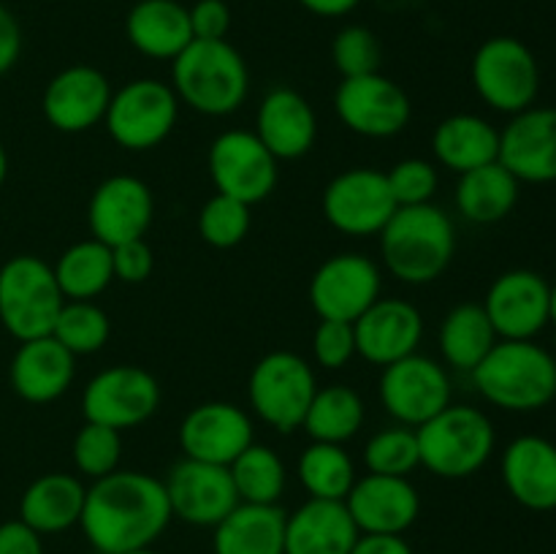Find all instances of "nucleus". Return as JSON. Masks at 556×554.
Wrapping results in <instances>:
<instances>
[{"mask_svg": "<svg viewBox=\"0 0 556 554\" xmlns=\"http://www.w3.org/2000/svg\"><path fill=\"white\" fill-rule=\"evenodd\" d=\"M166 483L141 470H114L87 487L79 527L98 554L150 549L172 521Z\"/></svg>", "mask_w": 556, "mask_h": 554, "instance_id": "f257e3e1", "label": "nucleus"}, {"mask_svg": "<svg viewBox=\"0 0 556 554\" xmlns=\"http://www.w3.org/2000/svg\"><path fill=\"white\" fill-rule=\"evenodd\" d=\"M380 237V255L400 282L427 286L451 266L456 253V226L438 204L396 206Z\"/></svg>", "mask_w": 556, "mask_h": 554, "instance_id": "f03ea898", "label": "nucleus"}, {"mask_svg": "<svg viewBox=\"0 0 556 554\" xmlns=\"http://www.w3.org/2000/svg\"><path fill=\"white\" fill-rule=\"evenodd\" d=\"M470 375L478 394L500 411L535 413L556 396V356L535 340H497Z\"/></svg>", "mask_w": 556, "mask_h": 554, "instance_id": "7ed1b4c3", "label": "nucleus"}, {"mask_svg": "<svg viewBox=\"0 0 556 554\" xmlns=\"http://www.w3.org/2000/svg\"><path fill=\"white\" fill-rule=\"evenodd\" d=\"M172 87L179 103L206 117H226L242 109L250 92V71L228 41H193L172 60Z\"/></svg>", "mask_w": 556, "mask_h": 554, "instance_id": "20e7f679", "label": "nucleus"}, {"mask_svg": "<svg viewBox=\"0 0 556 554\" xmlns=\"http://www.w3.org/2000/svg\"><path fill=\"white\" fill-rule=\"evenodd\" d=\"M416 435L421 467L448 481L476 476L497 445L492 418L472 405H448L421 424Z\"/></svg>", "mask_w": 556, "mask_h": 554, "instance_id": "39448f33", "label": "nucleus"}, {"mask_svg": "<svg viewBox=\"0 0 556 554\" xmlns=\"http://www.w3.org/2000/svg\"><path fill=\"white\" fill-rule=\"evenodd\" d=\"M63 304L52 266L43 259L22 253L0 266V324L14 340L52 335Z\"/></svg>", "mask_w": 556, "mask_h": 554, "instance_id": "423d86ee", "label": "nucleus"}, {"mask_svg": "<svg viewBox=\"0 0 556 554\" xmlns=\"http://www.w3.org/2000/svg\"><path fill=\"white\" fill-rule=\"evenodd\" d=\"M318 391L313 364L293 351H271L255 362L248 380V400L266 427L296 432Z\"/></svg>", "mask_w": 556, "mask_h": 554, "instance_id": "0eeeda50", "label": "nucleus"}, {"mask_svg": "<svg viewBox=\"0 0 556 554\" xmlns=\"http://www.w3.org/2000/svg\"><path fill=\"white\" fill-rule=\"evenodd\" d=\"M470 79L478 98L500 114H519L535 106L541 65L532 49L514 36L486 38L472 54Z\"/></svg>", "mask_w": 556, "mask_h": 554, "instance_id": "6e6552de", "label": "nucleus"}, {"mask_svg": "<svg viewBox=\"0 0 556 554\" xmlns=\"http://www.w3.org/2000/svg\"><path fill=\"white\" fill-rule=\"evenodd\" d=\"M177 117L179 98L172 85L161 79H134L112 92L103 125L117 147L147 152L172 136Z\"/></svg>", "mask_w": 556, "mask_h": 554, "instance_id": "1a4fd4ad", "label": "nucleus"}, {"mask_svg": "<svg viewBox=\"0 0 556 554\" xmlns=\"http://www.w3.org/2000/svg\"><path fill=\"white\" fill-rule=\"evenodd\" d=\"M380 405L402 427L418 429L451 405V375L438 358L410 353L383 367L378 383Z\"/></svg>", "mask_w": 556, "mask_h": 554, "instance_id": "9d476101", "label": "nucleus"}, {"mask_svg": "<svg viewBox=\"0 0 556 554\" xmlns=\"http://www.w3.org/2000/svg\"><path fill=\"white\" fill-rule=\"evenodd\" d=\"M326 223L345 237H378L396 212L386 172L353 166L337 174L320 199Z\"/></svg>", "mask_w": 556, "mask_h": 554, "instance_id": "9b49d317", "label": "nucleus"}, {"mask_svg": "<svg viewBox=\"0 0 556 554\" xmlns=\"http://www.w3.org/2000/svg\"><path fill=\"white\" fill-rule=\"evenodd\" d=\"M161 407V386L136 364H114L87 380L81 391L85 421L112 429H134L150 421Z\"/></svg>", "mask_w": 556, "mask_h": 554, "instance_id": "f8f14e48", "label": "nucleus"}, {"mask_svg": "<svg viewBox=\"0 0 556 554\" xmlns=\"http://www.w3.org/2000/svg\"><path fill=\"white\" fill-rule=\"evenodd\" d=\"M334 112L351 134L364 139H394L410 125V96L394 79L364 74L342 79L334 92Z\"/></svg>", "mask_w": 556, "mask_h": 554, "instance_id": "ddd939ff", "label": "nucleus"}, {"mask_svg": "<svg viewBox=\"0 0 556 554\" xmlns=\"http://www.w3.org/2000/svg\"><path fill=\"white\" fill-rule=\"evenodd\" d=\"M277 158L261 144L253 130H223L210 147V177L215 182L217 193L231 196L244 204H261L269 199L277 188L280 168Z\"/></svg>", "mask_w": 556, "mask_h": 554, "instance_id": "4468645a", "label": "nucleus"}, {"mask_svg": "<svg viewBox=\"0 0 556 554\" xmlns=\"http://www.w3.org/2000/svg\"><path fill=\"white\" fill-rule=\"evenodd\" d=\"M309 304L324 320H353L383 297V272L364 253H337L309 277Z\"/></svg>", "mask_w": 556, "mask_h": 554, "instance_id": "2eb2a0df", "label": "nucleus"}, {"mask_svg": "<svg viewBox=\"0 0 556 554\" xmlns=\"http://www.w3.org/2000/svg\"><path fill=\"white\" fill-rule=\"evenodd\" d=\"M483 310L500 340H535L552 324V286L532 269H508L489 286Z\"/></svg>", "mask_w": 556, "mask_h": 554, "instance_id": "dca6fc26", "label": "nucleus"}, {"mask_svg": "<svg viewBox=\"0 0 556 554\" xmlns=\"http://www.w3.org/2000/svg\"><path fill=\"white\" fill-rule=\"evenodd\" d=\"M155 217V199L144 179L134 174L106 177L90 196L87 226L92 239L117 248L130 239H144Z\"/></svg>", "mask_w": 556, "mask_h": 554, "instance_id": "f3484780", "label": "nucleus"}, {"mask_svg": "<svg viewBox=\"0 0 556 554\" xmlns=\"http://www.w3.org/2000/svg\"><path fill=\"white\" fill-rule=\"evenodd\" d=\"M177 440L188 459L228 467L250 443H255V427L248 411L233 402L212 400L185 413Z\"/></svg>", "mask_w": 556, "mask_h": 554, "instance_id": "a211bd4d", "label": "nucleus"}, {"mask_svg": "<svg viewBox=\"0 0 556 554\" xmlns=\"http://www.w3.org/2000/svg\"><path fill=\"white\" fill-rule=\"evenodd\" d=\"M166 494L172 516L193 527H215L239 505L231 470L212 462L188 459L172 467L166 476Z\"/></svg>", "mask_w": 556, "mask_h": 554, "instance_id": "6ab92c4d", "label": "nucleus"}, {"mask_svg": "<svg viewBox=\"0 0 556 554\" xmlns=\"http://www.w3.org/2000/svg\"><path fill=\"white\" fill-rule=\"evenodd\" d=\"M112 85L96 65H68L49 79L41 112L60 134H85L106 117Z\"/></svg>", "mask_w": 556, "mask_h": 554, "instance_id": "aec40b11", "label": "nucleus"}, {"mask_svg": "<svg viewBox=\"0 0 556 554\" xmlns=\"http://www.w3.org/2000/svg\"><path fill=\"white\" fill-rule=\"evenodd\" d=\"M500 163L519 182H556V109L530 106L500 130Z\"/></svg>", "mask_w": 556, "mask_h": 554, "instance_id": "412c9836", "label": "nucleus"}, {"mask_svg": "<svg viewBox=\"0 0 556 554\" xmlns=\"http://www.w3.org/2000/svg\"><path fill=\"white\" fill-rule=\"evenodd\" d=\"M356 356L375 367H389L418 351L424 340V318L407 299L380 297L372 307L353 320Z\"/></svg>", "mask_w": 556, "mask_h": 554, "instance_id": "4be33fe9", "label": "nucleus"}, {"mask_svg": "<svg viewBox=\"0 0 556 554\" xmlns=\"http://www.w3.org/2000/svg\"><path fill=\"white\" fill-rule=\"evenodd\" d=\"M345 505L358 532H380V536H405L421 514L418 489L407 478L378 476V473L356 478Z\"/></svg>", "mask_w": 556, "mask_h": 554, "instance_id": "5701e85b", "label": "nucleus"}, {"mask_svg": "<svg viewBox=\"0 0 556 554\" xmlns=\"http://www.w3.org/2000/svg\"><path fill=\"white\" fill-rule=\"evenodd\" d=\"M253 134L277 161H296L315 147L318 117L302 92L291 87H271L258 103Z\"/></svg>", "mask_w": 556, "mask_h": 554, "instance_id": "b1692460", "label": "nucleus"}, {"mask_svg": "<svg viewBox=\"0 0 556 554\" xmlns=\"http://www.w3.org/2000/svg\"><path fill=\"white\" fill-rule=\"evenodd\" d=\"M76 375V356L52 335L20 342L9 364V380L16 396L33 405L60 400Z\"/></svg>", "mask_w": 556, "mask_h": 554, "instance_id": "393cba45", "label": "nucleus"}, {"mask_svg": "<svg viewBox=\"0 0 556 554\" xmlns=\"http://www.w3.org/2000/svg\"><path fill=\"white\" fill-rule=\"evenodd\" d=\"M503 483L510 498L530 511L556 508V443L541 435H521L503 451Z\"/></svg>", "mask_w": 556, "mask_h": 554, "instance_id": "a878e982", "label": "nucleus"}, {"mask_svg": "<svg viewBox=\"0 0 556 554\" xmlns=\"http://www.w3.org/2000/svg\"><path fill=\"white\" fill-rule=\"evenodd\" d=\"M362 536L345 500H315L286 514V554H351Z\"/></svg>", "mask_w": 556, "mask_h": 554, "instance_id": "bb28decb", "label": "nucleus"}, {"mask_svg": "<svg viewBox=\"0 0 556 554\" xmlns=\"http://www.w3.org/2000/svg\"><path fill=\"white\" fill-rule=\"evenodd\" d=\"M87 487L74 473H43L22 492L20 519L38 536H54L79 525Z\"/></svg>", "mask_w": 556, "mask_h": 554, "instance_id": "cd10ccee", "label": "nucleus"}, {"mask_svg": "<svg viewBox=\"0 0 556 554\" xmlns=\"http://www.w3.org/2000/svg\"><path fill=\"white\" fill-rule=\"evenodd\" d=\"M130 47L150 60H174L190 41V11L177 0H139L125 16Z\"/></svg>", "mask_w": 556, "mask_h": 554, "instance_id": "c85d7f7f", "label": "nucleus"}, {"mask_svg": "<svg viewBox=\"0 0 556 554\" xmlns=\"http://www.w3.org/2000/svg\"><path fill=\"white\" fill-rule=\"evenodd\" d=\"M432 152L443 168L467 174L500 158V130L481 114H451L432 134Z\"/></svg>", "mask_w": 556, "mask_h": 554, "instance_id": "c756f323", "label": "nucleus"}, {"mask_svg": "<svg viewBox=\"0 0 556 554\" xmlns=\"http://www.w3.org/2000/svg\"><path fill=\"white\" fill-rule=\"evenodd\" d=\"M215 554H286V511L280 505L239 503L215 525Z\"/></svg>", "mask_w": 556, "mask_h": 554, "instance_id": "7c9ffc66", "label": "nucleus"}, {"mask_svg": "<svg viewBox=\"0 0 556 554\" xmlns=\"http://www.w3.org/2000/svg\"><path fill=\"white\" fill-rule=\"evenodd\" d=\"M521 182L500 161L459 174L456 182V212L476 226L505 221L519 204Z\"/></svg>", "mask_w": 556, "mask_h": 554, "instance_id": "2f4dec72", "label": "nucleus"}, {"mask_svg": "<svg viewBox=\"0 0 556 554\" xmlns=\"http://www.w3.org/2000/svg\"><path fill=\"white\" fill-rule=\"evenodd\" d=\"M497 340L500 337L483 304L472 302L456 304L445 315L438 331L440 356H443L445 367L467 375L486 358V353L497 345Z\"/></svg>", "mask_w": 556, "mask_h": 554, "instance_id": "473e14b6", "label": "nucleus"}, {"mask_svg": "<svg viewBox=\"0 0 556 554\" xmlns=\"http://www.w3.org/2000/svg\"><path fill=\"white\" fill-rule=\"evenodd\" d=\"M65 302H92L114 282L112 248L98 239H81L65 248L52 266Z\"/></svg>", "mask_w": 556, "mask_h": 554, "instance_id": "72a5a7b5", "label": "nucleus"}, {"mask_svg": "<svg viewBox=\"0 0 556 554\" xmlns=\"http://www.w3.org/2000/svg\"><path fill=\"white\" fill-rule=\"evenodd\" d=\"M364 418H367V407L356 389L342 383L324 386V389L318 386L302 429L309 435V440L345 445L362 432Z\"/></svg>", "mask_w": 556, "mask_h": 554, "instance_id": "f704fd0d", "label": "nucleus"}, {"mask_svg": "<svg viewBox=\"0 0 556 554\" xmlns=\"http://www.w3.org/2000/svg\"><path fill=\"white\" fill-rule=\"evenodd\" d=\"M299 481L315 500H345L356 483V465L345 445L313 443L299 456Z\"/></svg>", "mask_w": 556, "mask_h": 554, "instance_id": "c9c22d12", "label": "nucleus"}, {"mask_svg": "<svg viewBox=\"0 0 556 554\" xmlns=\"http://www.w3.org/2000/svg\"><path fill=\"white\" fill-rule=\"evenodd\" d=\"M228 470H231L239 503L277 505V500L286 492V465H282L280 454L264 443H250L248 449L228 465Z\"/></svg>", "mask_w": 556, "mask_h": 554, "instance_id": "e433bc0d", "label": "nucleus"}, {"mask_svg": "<svg viewBox=\"0 0 556 554\" xmlns=\"http://www.w3.org/2000/svg\"><path fill=\"white\" fill-rule=\"evenodd\" d=\"M112 320L96 302H65L54 320L52 337L74 356H90L109 342Z\"/></svg>", "mask_w": 556, "mask_h": 554, "instance_id": "4c0bfd02", "label": "nucleus"}, {"mask_svg": "<svg viewBox=\"0 0 556 554\" xmlns=\"http://www.w3.org/2000/svg\"><path fill=\"white\" fill-rule=\"evenodd\" d=\"M364 465L378 476H410L416 467H421L416 429L396 424V427L375 432L364 445Z\"/></svg>", "mask_w": 556, "mask_h": 554, "instance_id": "58836bf2", "label": "nucleus"}, {"mask_svg": "<svg viewBox=\"0 0 556 554\" xmlns=\"http://www.w3.org/2000/svg\"><path fill=\"white\" fill-rule=\"evenodd\" d=\"M253 226V206L215 193L199 212V234L210 248L228 250L244 242Z\"/></svg>", "mask_w": 556, "mask_h": 554, "instance_id": "ea45409f", "label": "nucleus"}, {"mask_svg": "<svg viewBox=\"0 0 556 554\" xmlns=\"http://www.w3.org/2000/svg\"><path fill=\"white\" fill-rule=\"evenodd\" d=\"M71 459H74L76 473L85 478L109 476V473L119 470V459H123V432L103 424L85 421V427L76 432L74 445H71Z\"/></svg>", "mask_w": 556, "mask_h": 554, "instance_id": "a19ab883", "label": "nucleus"}, {"mask_svg": "<svg viewBox=\"0 0 556 554\" xmlns=\"http://www.w3.org/2000/svg\"><path fill=\"white\" fill-rule=\"evenodd\" d=\"M331 63L342 79L364 74H378L383 63V49L378 36L364 25H348L331 41Z\"/></svg>", "mask_w": 556, "mask_h": 554, "instance_id": "79ce46f5", "label": "nucleus"}, {"mask_svg": "<svg viewBox=\"0 0 556 554\" xmlns=\"http://www.w3.org/2000/svg\"><path fill=\"white\" fill-rule=\"evenodd\" d=\"M386 179H389L396 206L429 204L440 185L438 168H434V163L424 161V158H405L391 172H386Z\"/></svg>", "mask_w": 556, "mask_h": 554, "instance_id": "37998d69", "label": "nucleus"}, {"mask_svg": "<svg viewBox=\"0 0 556 554\" xmlns=\"http://www.w3.org/2000/svg\"><path fill=\"white\" fill-rule=\"evenodd\" d=\"M313 356L324 369H342L356 356V331L348 320H324L313 331Z\"/></svg>", "mask_w": 556, "mask_h": 554, "instance_id": "c03bdc74", "label": "nucleus"}, {"mask_svg": "<svg viewBox=\"0 0 556 554\" xmlns=\"http://www.w3.org/2000/svg\"><path fill=\"white\" fill-rule=\"evenodd\" d=\"M112 264H114V280L128 282V286H139L152 275L155 266V255H152L150 244L144 239H130V242L112 248Z\"/></svg>", "mask_w": 556, "mask_h": 554, "instance_id": "a18cd8bd", "label": "nucleus"}, {"mask_svg": "<svg viewBox=\"0 0 556 554\" xmlns=\"http://www.w3.org/2000/svg\"><path fill=\"white\" fill-rule=\"evenodd\" d=\"M190 11V27L199 41H226L231 30V9L226 0H199Z\"/></svg>", "mask_w": 556, "mask_h": 554, "instance_id": "49530a36", "label": "nucleus"}, {"mask_svg": "<svg viewBox=\"0 0 556 554\" xmlns=\"http://www.w3.org/2000/svg\"><path fill=\"white\" fill-rule=\"evenodd\" d=\"M41 538L22 519H9L0 525V554H43Z\"/></svg>", "mask_w": 556, "mask_h": 554, "instance_id": "de8ad7c7", "label": "nucleus"}, {"mask_svg": "<svg viewBox=\"0 0 556 554\" xmlns=\"http://www.w3.org/2000/svg\"><path fill=\"white\" fill-rule=\"evenodd\" d=\"M22 54V27L5 5H0V76L9 74Z\"/></svg>", "mask_w": 556, "mask_h": 554, "instance_id": "09e8293b", "label": "nucleus"}, {"mask_svg": "<svg viewBox=\"0 0 556 554\" xmlns=\"http://www.w3.org/2000/svg\"><path fill=\"white\" fill-rule=\"evenodd\" d=\"M351 554H413L405 536H380V532H362L353 543Z\"/></svg>", "mask_w": 556, "mask_h": 554, "instance_id": "8fccbe9b", "label": "nucleus"}, {"mask_svg": "<svg viewBox=\"0 0 556 554\" xmlns=\"http://www.w3.org/2000/svg\"><path fill=\"white\" fill-rule=\"evenodd\" d=\"M309 14L326 16V20H337V16H345L351 11H356V5L362 0H299Z\"/></svg>", "mask_w": 556, "mask_h": 554, "instance_id": "3c124183", "label": "nucleus"}, {"mask_svg": "<svg viewBox=\"0 0 556 554\" xmlns=\"http://www.w3.org/2000/svg\"><path fill=\"white\" fill-rule=\"evenodd\" d=\"M5 177H9V155H5V147L0 141V188H3Z\"/></svg>", "mask_w": 556, "mask_h": 554, "instance_id": "603ef678", "label": "nucleus"}, {"mask_svg": "<svg viewBox=\"0 0 556 554\" xmlns=\"http://www.w3.org/2000/svg\"><path fill=\"white\" fill-rule=\"evenodd\" d=\"M552 324L556 329V282L552 286Z\"/></svg>", "mask_w": 556, "mask_h": 554, "instance_id": "864d4df0", "label": "nucleus"}, {"mask_svg": "<svg viewBox=\"0 0 556 554\" xmlns=\"http://www.w3.org/2000/svg\"><path fill=\"white\" fill-rule=\"evenodd\" d=\"M128 554H157V552H152V549H136V552H128Z\"/></svg>", "mask_w": 556, "mask_h": 554, "instance_id": "5fc2aeb1", "label": "nucleus"}, {"mask_svg": "<svg viewBox=\"0 0 556 554\" xmlns=\"http://www.w3.org/2000/svg\"><path fill=\"white\" fill-rule=\"evenodd\" d=\"M554 345H556V329H554Z\"/></svg>", "mask_w": 556, "mask_h": 554, "instance_id": "6e6d98bb", "label": "nucleus"}]
</instances>
